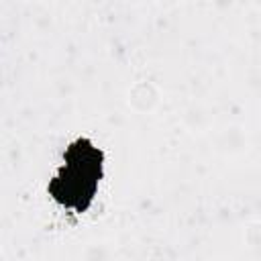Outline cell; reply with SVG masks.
Listing matches in <instances>:
<instances>
[{"instance_id":"cell-1","label":"cell","mask_w":261,"mask_h":261,"mask_svg":"<svg viewBox=\"0 0 261 261\" xmlns=\"http://www.w3.org/2000/svg\"><path fill=\"white\" fill-rule=\"evenodd\" d=\"M102 151L88 139L73 141L67 151L61 169L49 184V194L55 202L75 212H84L102 179Z\"/></svg>"}]
</instances>
